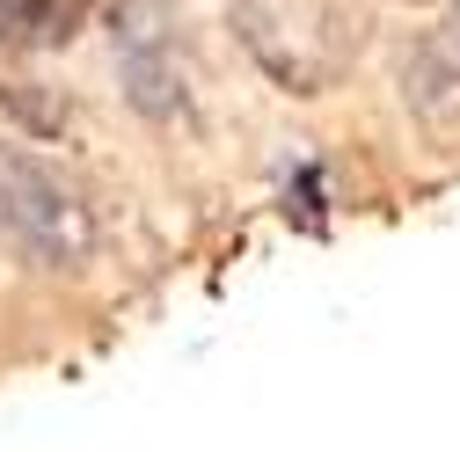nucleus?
Returning a JSON list of instances; mask_svg holds the SVG:
<instances>
[{
  "label": "nucleus",
  "instance_id": "f257e3e1",
  "mask_svg": "<svg viewBox=\"0 0 460 452\" xmlns=\"http://www.w3.org/2000/svg\"><path fill=\"white\" fill-rule=\"evenodd\" d=\"M0 241L22 248L37 270H74L95 248V226L51 168H37L15 146H0Z\"/></svg>",
  "mask_w": 460,
  "mask_h": 452
},
{
  "label": "nucleus",
  "instance_id": "f03ea898",
  "mask_svg": "<svg viewBox=\"0 0 460 452\" xmlns=\"http://www.w3.org/2000/svg\"><path fill=\"white\" fill-rule=\"evenodd\" d=\"M74 30H81V0H0V44L44 51V44H66Z\"/></svg>",
  "mask_w": 460,
  "mask_h": 452
}]
</instances>
